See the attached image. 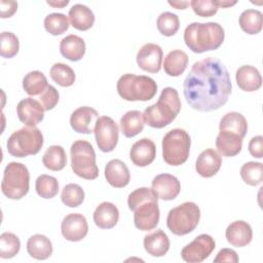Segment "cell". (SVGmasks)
Segmentation results:
<instances>
[{
    "label": "cell",
    "mask_w": 263,
    "mask_h": 263,
    "mask_svg": "<svg viewBox=\"0 0 263 263\" xmlns=\"http://www.w3.org/2000/svg\"><path fill=\"white\" fill-rule=\"evenodd\" d=\"M189 3L194 13L202 17L213 16L219 9L216 0H192Z\"/></svg>",
    "instance_id": "ee69618b"
},
{
    "label": "cell",
    "mask_w": 263,
    "mask_h": 263,
    "mask_svg": "<svg viewBox=\"0 0 263 263\" xmlns=\"http://www.w3.org/2000/svg\"><path fill=\"white\" fill-rule=\"evenodd\" d=\"M69 21L73 28L79 31H86L93 26L95 14L90 8L83 4H74L68 13Z\"/></svg>",
    "instance_id": "484cf974"
},
{
    "label": "cell",
    "mask_w": 263,
    "mask_h": 263,
    "mask_svg": "<svg viewBox=\"0 0 263 263\" xmlns=\"http://www.w3.org/2000/svg\"><path fill=\"white\" fill-rule=\"evenodd\" d=\"M191 139L183 128L170 130L162 139L163 160L173 166H178L186 162L189 156Z\"/></svg>",
    "instance_id": "52a82bcc"
},
{
    "label": "cell",
    "mask_w": 263,
    "mask_h": 263,
    "mask_svg": "<svg viewBox=\"0 0 263 263\" xmlns=\"http://www.w3.org/2000/svg\"><path fill=\"white\" fill-rule=\"evenodd\" d=\"M144 249L153 257L164 256L170 249V239L162 229H157L152 233L145 235Z\"/></svg>",
    "instance_id": "cb8c5ba5"
},
{
    "label": "cell",
    "mask_w": 263,
    "mask_h": 263,
    "mask_svg": "<svg viewBox=\"0 0 263 263\" xmlns=\"http://www.w3.org/2000/svg\"><path fill=\"white\" fill-rule=\"evenodd\" d=\"M183 92L189 106L199 112H212L224 106L231 93L229 72L217 58L195 62L186 76Z\"/></svg>",
    "instance_id": "6da1fadb"
},
{
    "label": "cell",
    "mask_w": 263,
    "mask_h": 263,
    "mask_svg": "<svg viewBox=\"0 0 263 263\" xmlns=\"http://www.w3.org/2000/svg\"><path fill=\"white\" fill-rule=\"evenodd\" d=\"M156 25L161 35L171 37L178 32L180 28V21L177 14L170 11H164L157 17Z\"/></svg>",
    "instance_id": "74e56055"
},
{
    "label": "cell",
    "mask_w": 263,
    "mask_h": 263,
    "mask_svg": "<svg viewBox=\"0 0 263 263\" xmlns=\"http://www.w3.org/2000/svg\"><path fill=\"white\" fill-rule=\"evenodd\" d=\"M220 132L232 133L240 138H245L248 132V122L246 117L235 111L226 113L220 120L219 124Z\"/></svg>",
    "instance_id": "83f0119b"
},
{
    "label": "cell",
    "mask_w": 263,
    "mask_h": 263,
    "mask_svg": "<svg viewBox=\"0 0 263 263\" xmlns=\"http://www.w3.org/2000/svg\"><path fill=\"white\" fill-rule=\"evenodd\" d=\"M162 49L158 44L146 43L137 53L138 66L149 73H157L161 69L162 63Z\"/></svg>",
    "instance_id": "4fadbf2b"
},
{
    "label": "cell",
    "mask_w": 263,
    "mask_h": 263,
    "mask_svg": "<svg viewBox=\"0 0 263 263\" xmlns=\"http://www.w3.org/2000/svg\"><path fill=\"white\" fill-rule=\"evenodd\" d=\"M39 99H40V103L42 104L44 110L49 111L57 106L59 99H60V95L54 86L48 85L46 87V89L40 95Z\"/></svg>",
    "instance_id": "f6af8a7d"
},
{
    "label": "cell",
    "mask_w": 263,
    "mask_h": 263,
    "mask_svg": "<svg viewBox=\"0 0 263 263\" xmlns=\"http://www.w3.org/2000/svg\"><path fill=\"white\" fill-rule=\"evenodd\" d=\"M116 88L118 95L125 101L146 102L156 95L157 84L151 77L126 73L118 79Z\"/></svg>",
    "instance_id": "277c9868"
},
{
    "label": "cell",
    "mask_w": 263,
    "mask_h": 263,
    "mask_svg": "<svg viewBox=\"0 0 263 263\" xmlns=\"http://www.w3.org/2000/svg\"><path fill=\"white\" fill-rule=\"evenodd\" d=\"M99 149L103 152H111L118 143L119 127L109 116H100L93 129Z\"/></svg>",
    "instance_id": "30bf717a"
},
{
    "label": "cell",
    "mask_w": 263,
    "mask_h": 263,
    "mask_svg": "<svg viewBox=\"0 0 263 263\" xmlns=\"http://www.w3.org/2000/svg\"><path fill=\"white\" fill-rule=\"evenodd\" d=\"M216 2H217L218 7H222V8L230 7L237 3V1H221V0H216Z\"/></svg>",
    "instance_id": "816d5d0a"
},
{
    "label": "cell",
    "mask_w": 263,
    "mask_h": 263,
    "mask_svg": "<svg viewBox=\"0 0 263 263\" xmlns=\"http://www.w3.org/2000/svg\"><path fill=\"white\" fill-rule=\"evenodd\" d=\"M216 248L214 238L209 234H199L181 251V257L185 262L199 263L205 260Z\"/></svg>",
    "instance_id": "8fae6325"
},
{
    "label": "cell",
    "mask_w": 263,
    "mask_h": 263,
    "mask_svg": "<svg viewBox=\"0 0 263 263\" xmlns=\"http://www.w3.org/2000/svg\"><path fill=\"white\" fill-rule=\"evenodd\" d=\"M46 3L52 7H64L66 5L69 4V0H66V1H46Z\"/></svg>",
    "instance_id": "f907efd6"
},
{
    "label": "cell",
    "mask_w": 263,
    "mask_h": 263,
    "mask_svg": "<svg viewBox=\"0 0 263 263\" xmlns=\"http://www.w3.org/2000/svg\"><path fill=\"white\" fill-rule=\"evenodd\" d=\"M225 236L231 246L236 248L246 247L252 241L253 238L252 227L246 221H234L226 228Z\"/></svg>",
    "instance_id": "ffe728a7"
},
{
    "label": "cell",
    "mask_w": 263,
    "mask_h": 263,
    "mask_svg": "<svg viewBox=\"0 0 263 263\" xmlns=\"http://www.w3.org/2000/svg\"><path fill=\"white\" fill-rule=\"evenodd\" d=\"M63 236L69 241H80L88 232V224L82 214L72 213L67 215L61 224Z\"/></svg>",
    "instance_id": "5bb4252c"
},
{
    "label": "cell",
    "mask_w": 263,
    "mask_h": 263,
    "mask_svg": "<svg viewBox=\"0 0 263 263\" xmlns=\"http://www.w3.org/2000/svg\"><path fill=\"white\" fill-rule=\"evenodd\" d=\"M235 80L238 87L245 91L258 90L262 85V77L258 69L251 65H243L236 70Z\"/></svg>",
    "instance_id": "7402d4cb"
},
{
    "label": "cell",
    "mask_w": 263,
    "mask_h": 263,
    "mask_svg": "<svg viewBox=\"0 0 263 263\" xmlns=\"http://www.w3.org/2000/svg\"><path fill=\"white\" fill-rule=\"evenodd\" d=\"M50 78L60 86L68 87L71 86L75 81L74 70L63 63H55L51 66L49 71Z\"/></svg>",
    "instance_id": "e575fe53"
},
{
    "label": "cell",
    "mask_w": 263,
    "mask_h": 263,
    "mask_svg": "<svg viewBox=\"0 0 263 263\" xmlns=\"http://www.w3.org/2000/svg\"><path fill=\"white\" fill-rule=\"evenodd\" d=\"M145 121L143 114L138 110L127 111L120 118V127L124 137L133 138L144 129Z\"/></svg>",
    "instance_id": "4dcf8cb0"
},
{
    "label": "cell",
    "mask_w": 263,
    "mask_h": 263,
    "mask_svg": "<svg viewBox=\"0 0 263 263\" xmlns=\"http://www.w3.org/2000/svg\"><path fill=\"white\" fill-rule=\"evenodd\" d=\"M222 165V158L220 154L210 148L203 150L197 157L195 170L199 176L203 178H211L215 176Z\"/></svg>",
    "instance_id": "d6986e66"
},
{
    "label": "cell",
    "mask_w": 263,
    "mask_h": 263,
    "mask_svg": "<svg viewBox=\"0 0 263 263\" xmlns=\"http://www.w3.org/2000/svg\"><path fill=\"white\" fill-rule=\"evenodd\" d=\"M105 178L107 182L115 188L125 187L130 180L129 170L120 159H112L105 166Z\"/></svg>",
    "instance_id": "44dd1931"
},
{
    "label": "cell",
    "mask_w": 263,
    "mask_h": 263,
    "mask_svg": "<svg viewBox=\"0 0 263 263\" xmlns=\"http://www.w3.org/2000/svg\"><path fill=\"white\" fill-rule=\"evenodd\" d=\"M156 156V146L153 141L143 138L135 142L129 150V158L132 162L140 167L151 164Z\"/></svg>",
    "instance_id": "ac0fdd59"
},
{
    "label": "cell",
    "mask_w": 263,
    "mask_h": 263,
    "mask_svg": "<svg viewBox=\"0 0 263 263\" xmlns=\"http://www.w3.org/2000/svg\"><path fill=\"white\" fill-rule=\"evenodd\" d=\"M1 17L6 18L12 16L17 10V2L13 0H1L0 1Z\"/></svg>",
    "instance_id": "c3c4849f"
},
{
    "label": "cell",
    "mask_w": 263,
    "mask_h": 263,
    "mask_svg": "<svg viewBox=\"0 0 263 263\" xmlns=\"http://www.w3.org/2000/svg\"><path fill=\"white\" fill-rule=\"evenodd\" d=\"M215 263H222V262H230V263H237L238 262V256L236 252L232 249H222L217 254L216 258L214 259Z\"/></svg>",
    "instance_id": "7dc6e473"
},
{
    "label": "cell",
    "mask_w": 263,
    "mask_h": 263,
    "mask_svg": "<svg viewBox=\"0 0 263 263\" xmlns=\"http://www.w3.org/2000/svg\"><path fill=\"white\" fill-rule=\"evenodd\" d=\"M216 148L222 156H235L241 151L242 138L232 133L220 132L216 138Z\"/></svg>",
    "instance_id": "4316f807"
},
{
    "label": "cell",
    "mask_w": 263,
    "mask_h": 263,
    "mask_svg": "<svg viewBox=\"0 0 263 263\" xmlns=\"http://www.w3.org/2000/svg\"><path fill=\"white\" fill-rule=\"evenodd\" d=\"M28 254L37 260H46L52 254V243L43 234H34L27 241Z\"/></svg>",
    "instance_id": "f1b7e54d"
},
{
    "label": "cell",
    "mask_w": 263,
    "mask_h": 263,
    "mask_svg": "<svg viewBox=\"0 0 263 263\" xmlns=\"http://www.w3.org/2000/svg\"><path fill=\"white\" fill-rule=\"evenodd\" d=\"M60 52L65 59L72 62H77L84 57L85 42L77 35H68L61 40Z\"/></svg>",
    "instance_id": "d4e9b609"
},
{
    "label": "cell",
    "mask_w": 263,
    "mask_h": 263,
    "mask_svg": "<svg viewBox=\"0 0 263 263\" xmlns=\"http://www.w3.org/2000/svg\"><path fill=\"white\" fill-rule=\"evenodd\" d=\"M239 173L242 181L250 186H257L263 181V164L261 162H246Z\"/></svg>",
    "instance_id": "8d00e7d4"
},
{
    "label": "cell",
    "mask_w": 263,
    "mask_h": 263,
    "mask_svg": "<svg viewBox=\"0 0 263 263\" xmlns=\"http://www.w3.org/2000/svg\"><path fill=\"white\" fill-rule=\"evenodd\" d=\"M35 188L40 197L50 199L53 198L59 192V182L54 177L43 174L36 179Z\"/></svg>",
    "instance_id": "d590c367"
},
{
    "label": "cell",
    "mask_w": 263,
    "mask_h": 263,
    "mask_svg": "<svg viewBox=\"0 0 263 263\" xmlns=\"http://www.w3.org/2000/svg\"><path fill=\"white\" fill-rule=\"evenodd\" d=\"M44 108L40 102L32 98H26L18 102L16 114L21 122L26 126H36L44 118Z\"/></svg>",
    "instance_id": "9a60e30c"
},
{
    "label": "cell",
    "mask_w": 263,
    "mask_h": 263,
    "mask_svg": "<svg viewBox=\"0 0 263 263\" xmlns=\"http://www.w3.org/2000/svg\"><path fill=\"white\" fill-rule=\"evenodd\" d=\"M188 62L189 59L185 51L175 49L166 54L163 63V70L168 76L177 77L184 73L188 66Z\"/></svg>",
    "instance_id": "f546056e"
},
{
    "label": "cell",
    "mask_w": 263,
    "mask_h": 263,
    "mask_svg": "<svg viewBox=\"0 0 263 263\" xmlns=\"http://www.w3.org/2000/svg\"><path fill=\"white\" fill-rule=\"evenodd\" d=\"M43 146V135L36 126H24L13 132L6 142L7 151L14 157L37 154Z\"/></svg>",
    "instance_id": "5b68a950"
},
{
    "label": "cell",
    "mask_w": 263,
    "mask_h": 263,
    "mask_svg": "<svg viewBox=\"0 0 263 263\" xmlns=\"http://www.w3.org/2000/svg\"><path fill=\"white\" fill-rule=\"evenodd\" d=\"M20 41L12 32H2L0 35V54L2 58L11 59L18 52Z\"/></svg>",
    "instance_id": "b9f144b4"
},
{
    "label": "cell",
    "mask_w": 263,
    "mask_h": 263,
    "mask_svg": "<svg viewBox=\"0 0 263 263\" xmlns=\"http://www.w3.org/2000/svg\"><path fill=\"white\" fill-rule=\"evenodd\" d=\"M71 167L75 175L85 180H95L99 176L96 152L92 145L84 140H77L71 145Z\"/></svg>",
    "instance_id": "8992f818"
},
{
    "label": "cell",
    "mask_w": 263,
    "mask_h": 263,
    "mask_svg": "<svg viewBox=\"0 0 263 263\" xmlns=\"http://www.w3.org/2000/svg\"><path fill=\"white\" fill-rule=\"evenodd\" d=\"M224 38L225 32L223 27L215 22H194L188 25L184 31L185 44L196 53L219 48Z\"/></svg>",
    "instance_id": "7a4b0ae2"
},
{
    "label": "cell",
    "mask_w": 263,
    "mask_h": 263,
    "mask_svg": "<svg viewBox=\"0 0 263 263\" xmlns=\"http://www.w3.org/2000/svg\"><path fill=\"white\" fill-rule=\"evenodd\" d=\"M21 249L20 238L11 232H3L0 235V257L10 259L14 257Z\"/></svg>",
    "instance_id": "60d3db41"
},
{
    "label": "cell",
    "mask_w": 263,
    "mask_h": 263,
    "mask_svg": "<svg viewBox=\"0 0 263 263\" xmlns=\"http://www.w3.org/2000/svg\"><path fill=\"white\" fill-rule=\"evenodd\" d=\"M99 113L96 109L82 106L73 111L70 117V125L74 132L79 134H91L95 129Z\"/></svg>",
    "instance_id": "e0dca14e"
},
{
    "label": "cell",
    "mask_w": 263,
    "mask_h": 263,
    "mask_svg": "<svg viewBox=\"0 0 263 263\" xmlns=\"http://www.w3.org/2000/svg\"><path fill=\"white\" fill-rule=\"evenodd\" d=\"M119 220L117 206L109 201L100 203L93 212V222L101 229L113 228Z\"/></svg>",
    "instance_id": "603a6c76"
},
{
    "label": "cell",
    "mask_w": 263,
    "mask_h": 263,
    "mask_svg": "<svg viewBox=\"0 0 263 263\" xmlns=\"http://www.w3.org/2000/svg\"><path fill=\"white\" fill-rule=\"evenodd\" d=\"M44 166L50 171H62L67 164V155L65 149L60 145L49 146L42 157Z\"/></svg>",
    "instance_id": "d6a6232c"
},
{
    "label": "cell",
    "mask_w": 263,
    "mask_h": 263,
    "mask_svg": "<svg viewBox=\"0 0 263 263\" xmlns=\"http://www.w3.org/2000/svg\"><path fill=\"white\" fill-rule=\"evenodd\" d=\"M200 219V210L195 202L186 201L176 208H173L166 218L168 230L178 236L192 232L198 225Z\"/></svg>",
    "instance_id": "9c48e42d"
},
{
    "label": "cell",
    "mask_w": 263,
    "mask_h": 263,
    "mask_svg": "<svg viewBox=\"0 0 263 263\" xmlns=\"http://www.w3.org/2000/svg\"><path fill=\"white\" fill-rule=\"evenodd\" d=\"M150 199H158L157 196L154 194L153 190L151 188L147 187H141L129 193L127 197V204L128 209L130 211H135V209L142 202Z\"/></svg>",
    "instance_id": "7bdbcfd3"
},
{
    "label": "cell",
    "mask_w": 263,
    "mask_h": 263,
    "mask_svg": "<svg viewBox=\"0 0 263 263\" xmlns=\"http://www.w3.org/2000/svg\"><path fill=\"white\" fill-rule=\"evenodd\" d=\"M249 152L252 156L256 158L263 157V137L262 136H256L250 140Z\"/></svg>",
    "instance_id": "bcb514c9"
},
{
    "label": "cell",
    "mask_w": 263,
    "mask_h": 263,
    "mask_svg": "<svg viewBox=\"0 0 263 263\" xmlns=\"http://www.w3.org/2000/svg\"><path fill=\"white\" fill-rule=\"evenodd\" d=\"M30 174L28 167L21 162H9L3 172L2 193L9 199H21L29 192Z\"/></svg>",
    "instance_id": "ba28073f"
},
{
    "label": "cell",
    "mask_w": 263,
    "mask_h": 263,
    "mask_svg": "<svg viewBox=\"0 0 263 263\" xmlns=\"http://www.w3.org/2000/svg\"><path fill=\"white\" fill-rule=\"evenodd\" d=\"M181 111V101L177 89L164 87L158 101L147 107L143 112L146 124L153 128H162L171 124Z\"/></svg>",
    "instance_id": "3957f363"
},
{
    "label": "cell",
    "mask_w": 263,
    "mask_h": 263,
    "mask_svg": "<svg viewBox=\"0 0 263 263\" xmlns=\"http://www.w3.org/2000/svg\"><path fill=\"white\" fill-rule=\"evenodd\" d=\"M85 194L83 189L78 184H67L62 191V202L69 208H77L84 200Z\"/></svg>",
    "instance_id": "ab89813d"
},
{
    "label": "cell",
    "mask_w": 263,
    "mask_h": 263,
    "mask_svg": "<svg viewBox=\"0 0 263 263\" xmlns=\"http://www.w3.org/2000/svg\"><path fill=\"white\" fill-rule=\"evenodd\" d=\"M47 86V78L40 71H31L23 79V88L29 96L41 95Z\"/></svg>",
    "instance_id": "836d02e7"
},
{
    "label": "cell",
    "mask_w": 263,
    "mask_h": 263,
    "mask_svg": "<svg viewBox=\"0 0 263 263\" xmlns=\"http://www.w3.org/2000/svg\"><path fill=\"white\" fill-rule=\"evenodd\" d=\"M69 18L64 13L53 12L46 15L44 18L45 30L53 36L65 33L69 29Z\"/></svg>",
    "instance_id": "f35d334b"
},
{
    "label": "cell",
    "mask_w": 263,
    "mask_h": 263,
    "mask_svg": "<svg viewBox=\"0 0 263 263\" xmlns=\"http://www.w3.org/2000/svg\"><path fill=\"white\" fill-rule=\"evenodd\" d=\"M238 23L243 32L249 35H256L262 30L263 14L257 9H247L240 13Z\"/></svg>",
    "instance_id": "1f68e13d"
},
{
    "label": "cell",
    "mask_w": 263,
    "mask_h": 263,
    "mask_svg": "<svg viewBox=\"0 0 263 263\" xmlns=\"http://www.w3.org/2000/svg\"><path fill=\"white\" fill-rule=\"evenodd\" d=\"M168 4L177 9H185L190 3L188 1H168Z\"/></svg>",
    "instance_id": "681fc988"
},
{
    "label": "cell",
    "mask_w": 263,
    "mask_h": 263,
    "mask_svg": "<svg viewBox=\"0 0 263 263\" xmlns=\"http://www.w3.org/2000/svg\"><path fill=\"white\" fill-rule=\"evenodd\" d=\"M134 213V223L138 229L142 231L154 229L160 217L158 199H150L140 203L135 209Z\"/></svg>",
    "instance_id": "7c38bea8"
},
{
    "label": "cell",
    "mask_w": 263,
    "mask_h": 263,
    "mask_svg": "<svg viewBox=\"0 0 263 263\" xmlns=\"http://www.w3.org/2000/svg\"><path fill=\"white\" fill-rule=\"evenodd\" d=\"M151 189L157 198L162 200H173L179 195L181 184L177 177L171 174H160L153 178Z\"/></svg>",
    "instance_id": "2e32d148"
}]
</instances>
